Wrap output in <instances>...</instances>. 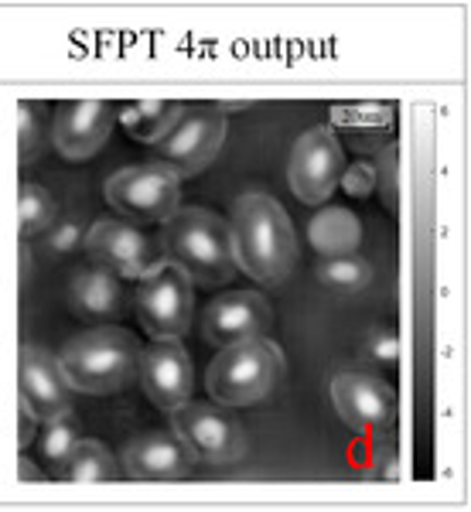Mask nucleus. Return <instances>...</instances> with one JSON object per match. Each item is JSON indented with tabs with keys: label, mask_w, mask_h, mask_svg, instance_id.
<instances>
[{
	"label": "nucleus",
	"mask_w": 471,
	"mask_h": 512,
	"mask_svg": "<svg viewBox=\"0 0 471 512\" xmlns=\"http://www.w3.org/2000/svg\"><path fill=\"white\" fill-rule=\"evenodd\" d=\"M229 233H233L236 267H243L253 280L274 284L291 274L297 260V233L277 198L260 192L236 198Z\"/></svg>",
	"instance_id": "nucleus-1"
},
{
	"label": "nucleus",
	"mask_w": 471,
	"mask_h": 512,
	"mask_svg": "<svg viewBox=\"0 0 471 512\" xmlns=\"http://www.w3.org/2000/svg\"><path fill=\"white\" fill-rule=\"evenodd\" d=\"M164 260L185 270L192 284L216 287L236 274V253L229 222L209 209H178L164 222Z\"/></svg>",
	"instance_id": "nucleus-2"
},
{
	"label": "nucleus",
	"mask_w": 471,
	"mask_h": 512,
	"mask_svg": "<svg viewBox=\"0 0 471 512\" xmlns=\"http://www.w3.org/2000/svg\"><path fill=\"white\" fill-rule=\"evenodd\" d=\"M284 352L277 342L256 335L243 342L222 345L212 359L209 373H205V390L222 407H253V403L267 400L270 393L284 379Z\"/></svg>",
	"instance_id": "nucleus-3"
},
{
	"label": "nucleus",
	"mask_w": 471,
	"mask_h": 512,
	"mask_svg": "<svg viewBox=\"0 0 471 512\" xmlns=\"http://www.w3.org/2000/svg\"><path fill=\"white\" fill-rule=\"evenodd\" d=\"M140 342L120 325H96L65 342L59 355L72 390L89 396L117 393L137 373Z\"/></svg>",
	"instance_id": "nucleus-4"
},
{
	"label": "nucleus",
	"mask_w": 471,
	"mask_h": 512,
	"mask_svg": "<svg viewBox=\"0 0 471 512\" xmlns=\"http://www.w3.org/2000/svg\"><path fill=\"white\" fill-rule=\"evenodd\" d=\"M137 321L151 338H181L195 315L192 277L171 260L157 263L151 274L140 277L134 294Z\"/></svg>",
	"instance_id": "nucleus-5"
},
{
	"label": "nucleus",
	"mask_w": 471,
	"mask_h": 512,
	"mask_svg": "<svg viewBox=\"0 0 471 512\" xmlns=\"http://www.w3.org/2000/svg\"><path fill=\"white\" fill-rule=\"evenodd\" d=\"M103 195L134 222H168L181 209V178L168 164H134L106 178Z\"/></svg>",
	"instance_id": "nucleus-6"
},
{
	"label": "nucleus",
	"mask_w": 471,
	"mask_h": 512,
	"mask_svg": "<svg viewBox=\"0 0 471 512\" xmlns=\"http://www.w3.org/2000/svg\"><path fill=\"white\" fill-rule=\"evenodd\" d=\"M345 171V151L342 140L328 123L304 130L297 137L291 161H287V185L291 192L308 205H325L335 195L338 178Z\"/></svg>",
	"instance_id": "nucleus-7"
},
{
	"label": "nucleus",
	"mask_w": 471,
	"mask_h": 512,
	"mask_svg": "<svg viewBox=\"0 0 471 512\" xmlns=\"http://www.w3.org/2000/svg\"><path fill=\"white\" fill-rule=\"evenodd\" d=\"M171 427L188 444L192 458L209 461V465H226V461L243 458L246 451L243 427L236 424L229 407H222V403H181V407L171 410Z\"/></svg>",
	"instance_id": "nucleus-8"
},
{
	"label": "nucleus",
	"mask_w": 471,
	"mask_h": 512,
	"mask_svg": "<svg viewBox=\"0 0 471 512\" xmlns=\"http://www.w3.org/2000/svg\"><path fill=\"white\" fill-rule=\"evenodd\" d=\"M226 113L205 110V113H185L168 137L154 144L157 164H168L178 178L202 175L212 161L219 158L222 144H226Z\"/></svg>",
	"instance_id": "nucleus-9"
},
{
	"label": "nucleus",
	"mask_w": 471,
	"mask_h": 512,
	"mask_svg": "<svg viewBox=\"0 0 471 512\" xmlns=\"http://www.w3.org/2000/svg\"><path fill=\"white\" fill-rule=\"evenodd\" d=\"M82 246H86L89 260L113 277L140 280L144 274H151L157 263H164L161 246L147 233L134 229V222L123 219H99L86 233Z\"/></svg>",
	"instance_id": "nucleus-10"
},
{
	"label": "nucleus",
	"mask_w": 471,
	"mask_h": 512,
	"mask_svg": "<svg viewBox=\"0 0 471 512\" xmlns=\"http://www.w3.org/2000/svg\"><path fill=\"white\" fill-rule=\"evenodd\" d=\"M332 403L338 420L355 434L386 431L396 417L393 386L373 373H359V369H345L332 379Z\"/></svg>",
	"instance_id": "nucleus-11"
},
{
	"label": "nucleus",
	"mask_w": 471,
	"mask_h": 512,
	"mask_svg": "<svg viewBox=\"0 0 471 512\" xmlns=\"http://www.w3.org/2000/svg\"><path fill=\"white\" fill-rule=\"evenodd\" d=\"M137 376L147 400L168 414L192 400V355L178 338H154L147 349H140Z\"/></svg>",
	"instance_id": "nucleus-12"
},
{
	"label": "nucleus",
	"mask_w": 471,
	"mask_h": 512,
	"mask_svg": "<svg viewBox=\"0 0 471 512\" xmlns=\"http://www.w3.org/2000/svg\"><path fill=\"white\" fill-rule=\"evenodd\" d=\"M18 376H21V403L38 417V424L72 410L76 390H72L69 376H65L59 355L38 349V345H21Z\"/></svg>",
	"instance_id": "nucleus-13"
},
{
	"label": "nucleus",
	"mask_w": 471,
	"mask_h": 512,
	"mask_svg": "<svg viewBox=\"0 0 471 512\" xmlns=\"http://www.w3.org/2000/svg\"><path fill=\"white\" fill-rule=\"evenodd\" d=\"M274 321L267 297L256 291H226L219 297H212L202 311V335L212 345H233L243 338L263 335Z\"/></svg>",
	"instance_id": "nucleus-14"
},
{
	"label": "nucleus",
	"mask_w": 471,
	"mask_h": 512,
	"mask_svg": "<svg viewBox=\"0 0 471 512\" xmlns=\"http://www.w3.org/2000/svg\"><path fill=\"white\" fill-rule=\"evenodd\" d=\"M192 451L175 431H151L123 448V475L134 482H181L192 475Z\"/></svg>",
	"instance_id": "nucleus-15"
},
{
	"label": "nucleus",
	"mask_w": 471,
	"mask_h": 512,
	"mask_svg": "<svg viewBox=\"0 0 471 512\" xmlns=\"http://www.w3.org/2000/svg\"><path fill=\"white\" fill-rule=\"evenodd\" d=\"M113 123H117V117H113L110 103H103V99H76V103H65L59 110V117L52 123V140L62 158L86 161L106 144Z\"/></svg>",
	"instance_id": "nucleus-16"
},
{
	"label": "nucleus",
	"mask_w": 471,
	"mask_h": 512,
	"mask_svg": "<svg viewBox=\"0 0 471 512\" xmlns=\"http://www.w3.org/2000/svg\"><path fill=\"white\" fill-rule=\"evenodd\" d=\"M69 301L79 318L99 321V325H110V321L120 318L123 308H127V294H123L120 277L106 274V270H99V267L82 270V274L72 277Z\"/></svg>",
	"instance_id": "nucleus-17"
},
{
	"label": "nucleus",
	"mask_w": 471,
	"mask_h": 512,
	"mask_svg": "<svg viewBox=\"0 0 471 512\" xmlns=\"http://www.w3.org/2000/svg\"><path fill=\"white\" fill-rule=\"evenodd\" d=\"M185 117V103L178 99H134L120 106V127L140 144H157L175 130V123Z\"/></svg>",
	"instance_id": "nucleus-18"
},
{
	"label": "nucleus",
	"mask_w": 471,
	"mask_h": 512,
	"mask_svg": "<svg viewBox=\"0 0 471 512\" xmlns=\"http://www.w3.org/2000/svg\"><path fill=\"white\" fill-rule=\"evenodd\" d=\"M308 239L321 256H349L362 246V222L342 205H325L308 222Z\"/></svg>",
	"instance_id": "nucleus-19"
},
{
	"label": "nucleus",
	"mask_w": 471,
	"mask_h": 512,
	"mask_svg": "<svg viewBox=\"0 0 471 512\" xmlns=\"http://www.w3.org/2000/svg\"><path fill=\"white\" fill-rule=\"evenodd\" d=\"M59 478L62 482H82V485H103V482H113L120 475L117 461L113 454L106 451V444L99 441H76L72 451L65 454V461L59 468Z\"/></svg>",
	"instance_id": "nucleus-20"
},
{
	"label": "nucleus",
	"mask_w": 471,
	"mask_h": 512,
	"mask_svg": "<svg viewBox=\"0 0 471 512\" xmlns=\"http://www.w3.org/2000/svg\"><path fill=\"white\" fill-rule=\"evenodd\" d=\"M318 280L342 294H359L373 284V267H369V260H362V256H355V253L328 256L318 267Z\"/></svg>",
	"instance_id": "nucleus-21"
},
{
	"label": "nucleus",
	"mask_w": 471,
	"mask_h": 512,
	"mask_svg": "<svg viewBox=\"0 0 471 512\" xmlns=\"http://www.w3.org/2000/svg\"><path fill=\"white\" fill-rule=\"evenodd\" d=\"M59 205H55L52 192H45L41 185H21L18 192V222L24 236H38L48 222L55 219Z\"/></svg>",
	"instance_id": "nucleus-22"
},
{
	"label": "nucleus",
	"mask_w": 471,
	"mask_h": 512,
	"mask_svg": "<svg viewBox=\"0 0 471 512\" xmlns=\"http://www.w3.org/2000/svg\"><path fill=\"white\" fill-rule=\"evenodd\" d=\"M45 424V431H41V454H45V461H52V468H59L65 461V454L72 451V444L79 441V427L72 414H62V417H52V420H41Z\"/></svg>",
	"instance_id": "nucleus-23"
},
{
	"label": "nucleus",
	"mask_w": 471,
	"mask_h": 512,
	"mask_svg": "<svg viewBox=\"0 0 471 512\" xmlns=\"http://www.w3.org/2000/svg\"><path fill=\"white\" fill-rule=\"evenodd\" d=\"M332 120H335V127H349V130H379V127H390L393 106H379V103L335 106Z\"/></svg>",
	"instance_id": "nucleus-24"
},
{
	"label": "nucleus",
	"mask_w": 471,
	"mask_h": 512,
	"mask_svg": "<svg viewBox=\"0 0 471 512\" xmlns=\"http://www.w3.org/2000/svg\"><path fill=\"white\" fill-rule=\"evenodd\" d=\"M376 185H379V168L369 161L345 164L342 178H338V188H345L352 198H369L376 192Z\"/></svg>",
	"instance_id": "nucleus-25"
},
{
	"label": "nucleus",
	"mask_w": 471,
	"mask_h": 512,
	"mask_svg": "<svg viewBox=\"0 0 471 512\" xmlns=\"http://www.w3.org/2000/svg\"><path fill=\"white\" fill-rule=\"evenodd\" d=\"M396 355H400V338H396L393 328L386 332H373L366 338V359L369 362H383V366H393Z\"/></svg>",
	"instance_id": "nucleus-26"
},
{
	"label": "nucleus",
	"mask_w": 471,
	"mask_h": 512,
	"mask_svg": "<svg viewBox=\"0 0 471 512\" xmlns=\"http://www.w3.org/2000/svg\"><path fill=\"white\" fill-rule=\"evenodd\" d=\"M18 127H21V158L31 161L38 154V144H41L38 120H35V106H28V103L18 106Z\"/></svg>",
	"instance_id": "nucleus-27"
},
{
	"label": "nucleus",
	"mask_w": 471,
	"mask_h": 512,
	"mask_svg": "<svg viewBox=\"0 0 471 512\" xmlns=\"http://www.w3.org/2000/svg\"><path fill=\"white\" fill-rule=\"evenodd\" d=\"M35 434H38V417L31 414L28 407L21 403V414H18V448H31V441H35Z\"/></svg>",
	"instance_id": "nucleus-28"
},
{
	"label": "nucleus",
	"mask_w": 471,
	"mask_h": 512,
	"mask_svg": "<svg viewBox=\"0 0 471 512\" xmlns=\"http://www.w3.org/2000/svg\"><path fill=\"white\" fill-rule=\"evenodd\" d=\"M386 181H390V192H386V205L396 209V151H386Z\"/></svg>",
	"instance_id": "nucleus-29"
},
{
	"label": "nucleus",
	"mask_w": 471,
	"mask_h": 512,
	"mask_svg": "<svg viewBox=\"0 0 471 512\" xmlns=\"http://www.w3.org/2000/svg\"><path fill=\"white\" fill-rule=\"evenodd\" d=\"M18 478H21V482H45V475L38 472L35 461L24 458V451H21V461H18Z\"/></svg>",
	"instance_id": "nucleus-30"
},
{
	"label": "nucleus",
	"mask_w": 471,
	"mask_h": 512,
	"mask_svg": "<svg viewBox=\"0 0 471 512\" xmlns=\"http://www.w3.org/2000/svg\"><path fill=\"white\" fill-rule=\"evenodd\" d=\"M72 236H76V226H65V229H62V236L55 239V246H69V243H72Z\"/></svg>",
	"instance_id": "nucleus-31"
},
{
	"label": "nucleus",
	"mask_w": 471,
	"mask_h": 512,
	"mask_svg": "<svg viewBox=\"0 0 471 512\" xmlns=\"http://www.w3.org/2000/svg\"><path fill=\"white\" fill-rule=\"evenodd\" d=\"M246 106H250V99H239V103H219L216 110L222 113V110H246Z\"/></svg>",
	"instance_id": "nucleus-32"
}]
</instances>
